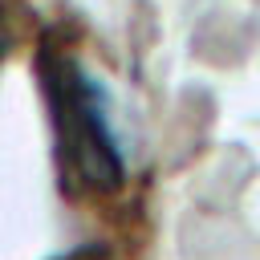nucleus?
Segmentation results:
<instances>
[{"mask_svg":"<svg viewBox=\"0 0 260 260\" xmlns=\"http://www.w3.org/2000/svg\"><path fill=\"white\" fill-rule=\"evenodd\" d=\"M12 41H16V24H12V8H8V0H0V61L8 57V49H12Z\"/></svg>","mask_w":260,"mask_h":260,"instance_id":"f03ea898","label":"nucleus"},{"mask_svg":"<svg viewBox=\"0 0 260 260\" xmlns=\"http://www.w3.org/2000/svg\"><path fill=\"white\" fill-rule=\"evenodd\" d=\"M37 77L53 126V167L65 195H114L126 183V154L110 122L106 89L65 41H41Z\"/></svg>","mask_w":260,"mask_h":260,"instance_id":"f257e3e1","label":"nucleus"},{"mask_svg":"<svg viewBox=\"0 0 260 260\" xmlns=\"http://www.w3.org/2000/svg\"><path fill=\"white\" fill-rule=\"evenodd\" d=\"M61 260H106L102 252H93V248H85V252H73V256H61Z\"/></svg>","mask_w":260,"mask_h":260,"instance_id":"7ed1b4c3","label":"nucleus"}]
</instances>
